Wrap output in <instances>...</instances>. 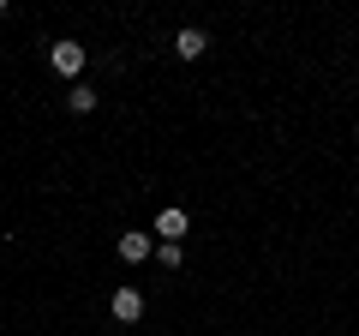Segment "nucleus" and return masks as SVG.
I'll use <instances>...</instances> for the list:
<instances>
[{"label": "nucleus", "instance_id": "nucleus-1", "mask_svg": "<svg viewBox=\"0 0 359 336\" xmlns=\"http://www.w3.org/2000/svg\"><path fill=\"white\" fill-rule=\"evenodd\" d=\"M48 60H54V72H60V78H78V72H84V42L60 37V42H54V54H48Z\"/></svg>", "mask_w": 359, "mask_h": 336}, {"label": "nucleus", "instance_id": "nucleus-2", "mask_svg": "<svg viewBox=\"0 0 359 336\" xmlns=\"http://www.w3.org/2000/svg\"><path fill=\"white\" fill-rule=\"evenodd\" d=\"M114 252H120L126 264H144V259H156V240H150V234H138V228H132V234H120V240H114Z\"/></svg>", "mask_w": 359, "mask_h": 336}, {"label": "nucleus", "instance_id": "nucleus-3", "mask_svg": "<svg viewBox=\"0 0 359 336\" xmlns=\"http://www.w3.org/2000/svg\"><path fill=\"white\" fill-rule=\"evenodd\" d=\"M108 312H114L120 324H138V318H144V295H138V288H114V300H108Z\"/></svg>", "mask_w": 359, "mask_h": 336}, {"label": "nucleus", "instance_id": "nucleus-4", "mask_svg": "<svg viewBox=\"0 0 359 336\" xmlns=\"http://www.w3.org/2000/svg\"><path fill=\"white\" fill-rule=\"evenodd\" d=\"M186 228H192L186 210H162V217H156V234H162V240H186Z\"/></svg>", "mask_w": 359, "mask_h": 336}, {"label": "nucleus", "instance_id": "nucleus-5", "mask_svg": "<svg viewBox=\"0 0 359 336\" xmlns=\"http://www.w3.org/2000/svg\"><path fill=\"white\" fill-rule=\"evenodd\" d=\"M204 49H210V37H204V30H180V37H174V54H180V60H198Z\"/></svg>", "mask_w": 359, "mask_h": 336}, {"label": "nucleus", "instance_id": "nucleus-6", "mask_svg": "<svg viewBox=\"0 0 359 336\" xmlns=\"http://www.w3.org/2000/svg\"><path fill=\"white\" fill-rule=\"evenodd\" d=\"M66 108H72V115H90V108H96V91H90V84H72V91H66Z\"/></svg>", "mask_w": 359, "mask_h": 336}, {"label": "nucleus", "instance_id": "nucleus-7", "mask_svg": "<svg viewBox=\"0 0 359 336\" xmlns=\"http://www.w3.org/2000/svg\"><path fill=\"white\" fill-rule=\"evenodd\" d=\"M180 259H186L180 240H156V264H162V271H180Z\"/></svg>", "mask_w": 359, "mask_h": 336}]
</instances>
